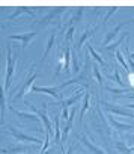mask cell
Segmentation results:
<instances>
[{
  "instance_id": "7",
  "label": "cell",
  "mask_w": 134,
  "mask_h": 154,
  "mask_svg": "<svg viewBox=\"0 0 134 154\" xmlns=\"http://www.w3.org/2000/svg\"><path fill=\"white\" fill-rule=\"evenodd\" d=\"M103 106H106V109L112 113H116V115H122V116H128V118H134V113L130 112L128 109H122V107H115V104H110L107 101H103Z\"/></svg>"
},
{
  "instance_id": "17",
  "label": "cell",
  "mask_w": 134,
  "mask_h": 154,
  "mask_svg": "<svg viewBox=\"0 0 134 154\" xmlns=\"http://www.w3.org/2000/svg\"><path fill=\"white\" fill-rule=\"evenodd\" d=\"M60 118L59 116H56L54 118V130H56V136H54V142L57 143V145H60V148L63 149V145H62V142H60V121H59Z\"/></svg>"
},
{
  "instance_id": "3",
  "label": "cell",
  "mask_w": 134,
  "mask_h": 154,
  "mask_svg": "<svg viewBox=\"0 0 134 154\" xmlns=\"http://www.w3.org/2000/svg\"><path fill=\"white\" fill-rule=\"evenodd\" d=\"M26 106H29V107L33 110V113H36V115L41 118L42 124L45 125L47 134H50V136H51V134H53V125H51V121H50V118H48V115H47V109H45L47 103H44V109H42V110H39V109L33 107V104H30V103H27V101H26Z\"/></svg>"
},
{
  "instance_id": "28",
  "label": "cell",
  "mask_w": 134,
  "mask_h": 154,
  "mask_svg": "<svg viewBox=\"0 0 134 154\" xmlns=\"http://www.w3.org/2000/svg\"><path fill=\"white\" fill-rule=\"evenodd\" d=\"M71 68H73V71L74 72H80V66H79V62H77V57H76V54H73L71 53Z\"/></svg>"
},
{
  "instance_id": "29",
  "label": "cell",
  "mask_w": 134,
  "mask_h": 154,
  "mask_svg": "<svg viewBox=\"0 0 134 154\" xmlns=\"http://www.w3.org/2000/svg\"><path fill=\"white\" fill-rule=\"evenodd\" d=\"M118 9H119V8H110V9H109V12L106 14V17H104V20H103V23L106 24V23L109 21V18H110V17H112V15H113V14H115V12L118 11Z\"/></svg>"
},
{
  "instance_id": "13",
  "label": "cell",
  "mask_w": 134,
  "mask_h": 154,
  "mask_svg": "<svg viewBox=\"0 0 134 154\" xmlns=\"http://www.w3.org/2000/svg\"><path fill=\"white\" fill-rule=\"evenodd\" d=\"M5 86L2 85V80H0V121L5 122V112H6V100H5Z\"/></svg>"
},
{
  "instance_id": "33",
  "label": "cell",
  "mask_w": 134,
  "mask_h": 154,
  "mask_svg": "<svg viewBox=\"0 0 134 154\" xmlns=\"http://www.w3.org/2000/svg\"><path fill=\"white\" fill-rule=\"evenodd\" d=\"M73 152H74V148H73V146H71V148H70V149H68V152H66V154H73Z\"/></svg>"
},
{
  "instance_id": "8",
  "label": "cell",
  "mask_w": 134,
  "mask_h": 154,
  "mask_svg": "<svg viewBox=\"0 0 134 154\" xmlns=\"http://www.w3.org/2000/svg\"><path fill=\"white\" fill-rule=\"evenodd\" d=\"M74 94H76V95L70 97L68 100H62V101H60V106H62V109H63V107H66V109H68L70 106L76 104V103H77V101H79L82 97H85V91H83V88H79V89L74 92Z\"/></svg>"
},
{
  "instance_id": "21",
  "label": "cell",
  "mask_w": 134,
  "mask_h": 154,
  "mask_svg": "<svg viewBox=\"0 0 134 154\" xmlns=\"http://www.w3.org/2000/svg\"><path fill=\"white\" fill-rule=\"evenodd\" d=\"M54 39H56V35L53 33L50 38H48V42H47V47H45V51H44V54H42V62L47 59V56H48V53L51 51V48H53V45H54Z\"/></svg>"
},
{
  "instance_id": "2",
  "label": "cell",
  "mask_w": 134,
  "mask_h": 154,
  "mask_svg": "<svg viewBox=\"0 0 134 154\" xmlns=\"http://www.w3.org/2000/svg\"><path fill=\"white\" fill-rule=\"evenodd\" d=\"M18 62V56L12 53V47L8 45L6 47V77H5V91H9L11 88V82L15 72V66Z\"/></svg>"
},
{
  "instance_id": "38",
  "label": "cell",
  "mask_w": 134,
  "mask_h": 154,
  "mask_svg": "<svg viewBox=\"0 0 134 154\" xmlns=\"http://www.w3.org/2000/svg\"><path fill=\"white\" fill-rule=\"evenodd\" d=\"M131 97H134V92H133V94H131Z\"/></svg>"
},
{
  "instance_id": "18",
  "label": "cell",
  "mask_w": 134,
  "mask_h": 154,
  "mask_svg": "<svg viewBox=\"0 0 134 154\" xmlns=\"http://www.w3.org/2000/svg\"><path fill=\"white\" fill-rule=\"evenodd\" d=\"M23 14H27V15H35V12L30 9V8H18V9H15V12L12 14V15H9V20H15L18 15H23Z\"/></svg>"
},
{
  "instance_id": "5",
  "label": "cell",
  "mask_w": 134,
  "mask_h": 154,
  "mask_svg": "<svg viewBox=\"0 0 134 154\" xmlns=\"http://www.w3.org/2000/svg\"><path fill=\"white\" fill-rule=\"evenodd\" d=\"M9 133L17 139V140H20V142H29V143H41V139L39 137H33V136H29V134H26V133H23V131H18L17 128H14V127H11L9 128Z\"/></svg>"
},
{
  "instance_id": "20",
  "label": "cell",
  "mask_w": 134,
  "mask_h": 154,
  "mask_svg": "<svg viewBox=\"0 0 134 154\" xmlns=\"http://www.w3.org/2000/svg\"><path fill=\"white\" fill-rule=\"evenodd\" d=\"M97 29H98V27H94L92 30H86V32L82 35V38H80V41H79V44H77V48H82V47H83V44H85V41H86V39H89V38L94 35V32H97Z\"/></svg>"
},
{
  "instance_id": "30",
  "label": "cell",
  "mask_w": 134,
  "mask_h": 154,
  "mask_svg": "<svg viewBox=\"0 0 134 154\" xmlns=\"http://www.w3.org/2000/svg\"><path fill=\"white\" fill-rule=\"evenodd\" d=\"M74 32H76V29H74L73 26H71V27L68 29V32H66V36H65V38H66V41H68V42H71V41H73V36H74Z\"/></svg>"
},
{
  "instance_id": "10",
  "label": "cell",
  "mask_w": 134,
  "mask_h": 154,
  "mask_svg": "<svg viewBox=\"0 0 134 154\" xmlns=\"http://www.w3.org/2000/svg\"><path fill=\"white\" fill-rule=\"evenodd\" d=\"M33 92H44L47 95H51L53 98H56L57 101H62V95L59 94V91L56 88H39V86H32Z\"/></svg>"
},
{
  "instance_id": "31",
  "label": "cell",
  "mask_w": 134,
  "mask_h": 154,
  "mask_svg": "<svg viewBox=\"0 0 134 154\" xmlns=\"http://www.w3.org/2000/svg\"><path fill=\"white\" fill-rule=\"evenodd\" d=\"M128 89H134V72H128Z\"/></svg>"
},
{
  "instance_id": "39",
  "label": "cell",
  "mask_w": 134,
  "mask_h": 154,
  "mask_svg": "<svg viewBox=\"0 0 134 154\" xmlns=\"http://www.w3.org/2000/svg\"><path fill=\"white\" fill-rule=\"evenodd\" d=\"M2 152H3V151H2V149H0V154H2Z\"/></svg>"
},
{
  "instance_id": "26",
  "label": "cell",
  "mask_w": 134,
  "mask_h": 154,
  "mask_svg": "<svg viewBox=\"0 0 134 154\" xmlns=\"http://www.w3.org/2000/svg\"><path fill=\"white\" fill-rule=\"evenodd\" d=\"M106 77H107V79H110V80H113V82H116L119 86H122V80H121V75H119V69H118V68L115 69V74H113V75L106 74Z\"/></svg>"
},
{
  "instance_id": "9",
  "label": "cell",
  "mask_w": 134,
  "mask_h": 154,
  "mask_svg": "<svg viewBox=\"0 0 134 154\" xmlns=\"http://www.w3.org/2000/svg\"><path fill=\"white\" fill-rule=\"evenodd\" d=\"M76 112H77V109L74 107V109L71 110V115H70V118L66 119V125L63 127V130H62V137H60V142H62V143L65 142L66 136H68V133H70V131H71V128H73V124H74V118H76Z\"/></svg>"
},
{
  "instance_id": "4",
  "label": "cell",
  "mask_w": 134,
  "mask_h": 154,
  "mask_svg": "<svg viewBox=\"0 0 134 154\" xmlns=\"http://www.w3.org/2000/svg\"><path fill=\"white\" fill-rule=\"evenodd\" d=\"M36 77H38V72H30V74L27 75V79L24 80V83H23V88H21L20 94H18V95H15V97H14V100H20V98H23L26 94H29V92L32 91V86H33V83H35V80H36Z\"/></svg>"
},
{
  "instance_id": "19",
  "label": "cell",
  "mask_w": 134,
  "mask_h": 154,
  "mask_svg": "<svg viewBox=\"0 0 134 154\" xmlns=\"http://www.w3.org/2000/svg\"><path fill=\"white\" fill-rule=\"evenodd\" d=\"M89 107H91V94L85 92V101H83V106H82V110H80V121L85 116V113L89 110Z\"/></svg>"
},
{
  "instance_id": "14",
  "label": "cell",
  "mask_w": 134,
  "mask_h": 154,
  "mask_svg": "<svg viewBox=\"0 0 134 154\" xmlns=\"http://www.w3.org/2000/svg\"><path fill=\"white\" fill-rule=\"evenodd\" d=\"M124 26H125V23H121V24H119V26H116V27H115L113 30H110V32H109V33L106 35L104 41H103V47L109 45V44H110V42H112V41H113V39H115V38L118 36V33L121 32V29H122Z\"/></svg>"
},
{
  "instance_id": "34",
  "label": "cell",
  "mask_w": 134,
  "mask_h": 154,
  "mask_svg": "<svg viewBox=\"0 0 134 154\" xmlns=\"http://www.w3.org/2000/svg\"><path fill=\"white\" fill-rule=\"evenodd\" d=\"M130 140H131V142H130V143H131V145H133V146H134V136H131V139H130Z\"/></svg>"
},
{
  "instance_id": "12",
  "label": "cell",
  "mask_w": 134,
  "mask_h": 154,
  "mask_svg": "<svg viewBox=\"0 0 134 154\" xmlns=\"http://www.w3.org/2000/svg\"><path fill=\"white\" fill-rule=\"evenodd\" d=\"M107 121H109V124H110L115 130H118V131H125V130H131V128H133V125H130V124H124V122L116 121L113 115H107Z\"/></svg>"
},
{
  "instance_id": "37",
  "label": "cell",
  "mask_w": 134,
  "mask_h": 154,
  "mask_svg": "<svg viewBox=\"0 0 134 154\" xmlns=\"http://www.w3.org/2000/svg\"><path fill=\"white\" fill-rule=\"evenodd\" d=\"M131 152H134V146H131Z\"/></svg>"
},
{
  "instance_id": "1",
  "label": "cell",
  "mask_w": 134,
  "mask_h": 154,
  "mask_svg": "<svg viewBox=\"0 0 134 154\" xmlns=\"http://www.w3.org/2000/svg\"><path fill=\"white\" fill-rule=\"evenodd\" d=\"M91 71H92V63H91V59H89V56H88V59H86V62H85V66H83V69L79 72V75L74 77V79H71V80H68V82L62 83V85H59L56 89L60 91V89H63L65 86L74 85V83H79V85L88 88V86L91 85V82H92V79H91Z\"/></svg>"
},
{
  "instance_id": "36",
  "label": "cell",
  "mask_w": 134,
  "mask_h": 154,
  "mask_svg": "<svg viewBox=\"0 0 134 154\" xmlns=\"http://www.w3.org/2000/svg\"><path fill=\"white\" fill-rule=\"evenodd\" d=\"M127 107L128 109H134V104H127Z\"/></svg>"
},
{
  "instance_id": "32",
  "label": "cell",
  "mask_w": 134,
  "mask_h": 154,
  "mask_svg": "<svg viewBox=\"0 0 134 154\" xmlns=\"http://www.w3.org/2000/svg\"><path fill=\"white\" fill-rule=\"evenodd\" d=\"M62 119H68V109L66 107H63L62 109V116H60Z\"/></svg>"
},
{
  "instance_id": "11",
  "label": "cell",
  "mask_w": 134,
  "mask_h": 154,
  "mask_svg": "<svg viewBox=\"0 0 134 154\" xmlns=\"http://www.w3.org/2000/svg\"><path fill=\"white\" fill-rule=\"evenodd\" d=\"M79 139H80V140H82V142H83V143H85V145H86V146L91 149V151H94L95 154H107V152H106L103 148L97 146V145H95V143H94V142H92V140H91V139L86 136V134H82V136L79 134Z\"/></svg>"
},
{
  "instance_id": "27",
  "label": "cell",
  "mask_w": 134,
  "mask_h": 154,
  "mask_svg": "<svg viewBox=\"0 0 134 154\" xmlns=\"http://www.w3.org/2000/svg\"><path fill=\"white\" fill-rule=\"evenodd\" d=\"M116 57H118V60L121 62V65L124 66V69H127V74H128L130 66H128V63L125 62V57H124V54H122V51H121V50H118V51H116Z\"/></svg>"
},
{
  "instance_id": "24",
  "label": "cell",
  "mask_w": 134,
  "mask_h": 154,
  "mask_svg": "<svg viewBox=\"0 0 134 154\" xmlns=\"http://www.w3.org/2000/svg\"><path fill=\"white\" fill-rule=\"evenodd\" d=\"M6 154H15V152H27V146H12L8 149H2Z\"/></svg>"
},
{
  "instance_id": "16",
  "label": "cell",
  "mask_w": 134,
  "mask_h": 154,
  "mask_svg": "<svg viewBox=\"0 0 134 154\" xmlns=\"http://www.w3.org/2000/svg\"><path fill=\"white\" fill-rule=\"evenodd\" d=\"M88 50H89V54L94 57V60H95L97 63H100V65H101V66H104V68L107 66V65H106V62H104V59H103V57L97 53V50L92 47V44H88Z\"/></svg>"
},
{
  "instance_id": "6",
  "label": "cell",
  "mask_w": 134,
  "mask_h": 154,
  "mask_svg": "<svg viewBox=\"0 0 134 154\" xmlns=\"http://www.w3.org/2000/svg\"><path fill=\"white\" fill-rule=\"evenodd\" d=\"M38 33L36 32H27V33H18V35H9V39L12 41V39H17V41H21V48H23V51L27 48V45H29V42L36 36Z\"/></svg>"
},
{
  "instance_id": "25",
  "label": "cell",
  "mask_w": 134,
  "mask_h": 154,
  "mask_svg": "<svg viewBox=\"0 0 134 154\" xmlns=\"http://www.w3.org/2000/svg\"><path fill=\"white\" fill-rule=\"evenodd\" d=\"M116 149L121 154H131V148H128L124 142H116Z\"/></svg>"
},
{
  "instance_id": "35",
  "label": "cell",
  "mask_w": 134,
  "mask_h": 154,
  "mask_svg": "<svg viewBox=\"0 0 134 154\" xmlns=\"http://www.w3.org/2000/svg\"><path fill=\"white\" fill-rule=\"evenodd\" d=\"M51 152H53V148H51V149H48L47 152H42V154H51Z\"/></svg>"
},
{
  "instance_id": "23",
  "label": "cell",
  "mask_w": 134,
  "mask_h": 154,
  "mask_svg": "<svg viewBox=\"0 0 134 154\" xmlns=\"http://www.w3.org/2000/svg\"><path fill=\"white\" fill-rule=\"evenodd\" d=\"M125 38H127V35H125V33H122V35H121V38H119L116 42H113V44H109V45H106L104 48H106L107 51H113V50H116V48L119 47V44H121V42H122Z\"/></svg>"
},
{
  "instance_id": "15",
  "label": "cell",
  "mask_w": 134,
  "mask_h": 154,
  "mask_svg": "<svg viewBox=\"0 0 134 154\" xmlns=\"http://www.w3.org/2000/svg\"><path fill=\"white\" fill-rule=\"evenodd\" d=\"M11 110L18 116V118H23V119H27V121H35V122H38L39 121V116L36 115V113H29V112H20V110H17V109H14V107H11Z\"/></svg>"
},
{
  "instance_id": "22",
  "label": "cell",
  "mask_w": 134,
  "mask_h": 154,
  "mask_svg": "<svg viewBox=\"0 0 134 154\" xmlns=\"http://www.w3.org/2000/svg\"><path fill=\"white\" fill-rule=\"evenodd\" d=\"M92 72H94V75H95V79H97V82H98V85L100 86H103V74H101V71H100V68H98V65H97V62L95 63H92Z\"/></svg>"
}]
</instances>
